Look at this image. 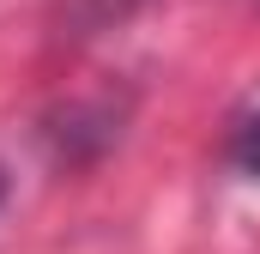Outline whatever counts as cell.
Segmentation results:
<instances>
[{"label": "cell", "mask_w": 260, "mask_h": 254, "mask_svg": "<svg viewBox=\"0 0 260 254\" xmlns=\"http://www.w3.org/2000/svg\"><path fill=\"white\" fill-rule=\"evenodd\" d=\"M230 164H236L242 176H254V182H260V103L236 121V133H230Z\"/></svg>", "instance_id": "1"}, {"label": "cell", "mask_w": 260, "mask_h": 254, "mask_svg": "<svg viewBox=\"0 0 260 254\" xmlns=\"http://www.w3.org/2000/svg\"><path fill=\"white\" fill-rule=\"evenodd\" d=\"M0 200H6V170H0Z\"/></svg>", "instance_id": "3"}, {"label": "cell", "mask_w": 260, "mask_h": 254, "mask_svg": "<svg viewBox=\"0 0 260 254\" xmlns=\"http://www.w3.org/2000/svg\"><path fill=\"white\" fill-rule=\"evenodd\" d=\"M133 6H145V0H73V24L103 30V24H121Z\"/></svg>", "instance_id": "2"}]
</instances>
